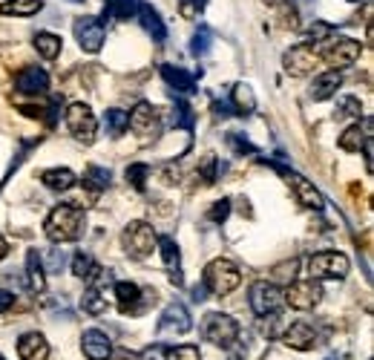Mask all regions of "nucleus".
Wrapping results in <instances>:
<instances>
[{
  "mask_svg": "<svg viewBox=\"0 0 374 360\" xmlns=\"http://www.w3.org/2000/svg\"><path fill=\"white\" fill-rule=\"evenodd\" d=\"M43 231L46 237L55 242V245H63V242H75L84 231V210L78 205H58L49 210L46 222H43Z\"/></svg>",
  "mask_w": 374,
  "mask_h": 360,
  "instance_id": "obj_1",
  "label": "nucleus"
},
{
  "mask_svg": "<svg viewBox=\"0 0 374 360\" xmlns=\"http://www.w3.org/2000/svg\"><path fill=\"white\" fill-rule=\"evenodd\" d=\"M239 282H242L239 268L231 259H222V257L213 259V262H207L204 277H202V285L207 288L210 294H216V297H228L231 292H237V288H239Z\"/></svg>",
  "mask_w": 374,
  "mask_h": 360,
  "instance_id": "obj_2",
  "label": "nucleus"
},
{
  "mask_svg": "<svg viewBox=\"0 0 374 360\" xmlns=\"http://www.w3.org/2000/svg\"><path fill=\"white\" fill-rule=\"evenodd\" d=\"M202 334L207 343L219 346V349H234L239 340V323L231 314H222V312H210L202 320Z\"/></svg>",
  "mask_w": 374,
  "mask_h": 360,
  "instance_id": "obj_3",
  "label": "nucleus"
},
{
  "mask_svg": "<svg viewBox=\"0 0 374 360\" xmlns=\"http://www.w3.org/2000/svg\"><path fill=\"white\" fill-rule=\"evenodd\" d=\"M121 242H124V248H127V254L133 259H144V257L153 254V248H156V231H153V225L135 220V222H130L124 228Z\"/></svg>",
  "mask_w": 374,
  "mask_h": 360,
  "instance_id": "obj_4",
  "label": "nucleus"
},
{
  "mask_svg": "<svg viewBox=\"0 0 374 360\" xmlns=\"http://www.w3.org/2000/svg\"><path fill=\"white\" fill-rule=\"evenodd\" d=\"M66 127H69V133L78 138L81 144H93L95 133H98V121H95L90 104H84V101L69 104L66 107Z\"/></svg>",
  "mask_w": 374,
  "mask_h": 360,
  "instance_id": "obj_5",
  "label": "nucleus"
},
{
  "mask_svg": "<svg viewBox=\"0 0 374 360\" xmlns=\"http://www.w3.org/2000/svg\"><path fill=\"white\" fill-rule=\"evenodd\" d=\"M348 274V257L340 251H323L308 257V277L311 279H343Z\"/></svg>",
  "mask_w": 374,
  "mask_h": 360,
  "instance_id": "obj_6",
  "label": "nucleus"
},
{
  "mask_svg": "<svg viewBox=\"0 0 374 360\" xmlns=\"http://www.w3.org/2000/svg\"><path fill=\"white\" fill-rule=\"evenodd\" d=\"M323 300V288L317 279H294L285 292H282V303H288L296 312H308Z\"/></svg>",
  "mask_w": 374,
  "mask_h": 360,
  "instance_id": "obj_7",
  "label": "nucleus"
},
{
  "mask_svg": "<svg viewBox=\"0 0 374 360\" xmlns=\"http://www.w3.org/2000/svg\"><path fill=\"white\" fill-rule=\"evenodd\" d=\"M285 179H288V185H291V190H294V199H296V205L299 207H306V210H323L326 207V199H323V193L306 179V176H299V173H294L291 168H282V165H274Z\"/></svg>",
  "mask_w": 374,
  "mask_h": 360,
  "instance_id": "obj_8",
  "label": "nucleus"
},
{
  "mask_svg": "<svg viewBox=\"0 0 374 360\" xmlns=\"http://www.w3.org/2000/svg\"><path fill=\"white\" fill-rule=\"evenodd\" d=\"M331 69H343V66H351L357 58H360V43L351 41V38H337V41H326L320 55Z\"/></svg>",
  "mask_w": 374,
  "mask_h": 360,
  "instance_id": "obj_9",
  "label": "nucleus"
},
{
  "mask_svg": "<svg viewBox=\"0 0 374 360\" xmlns=\"http://www.w3.org/2000/svg\"><path fill=\"white\" fill-rule=\"evenodd\" d=\"M72 32H75V41L81 43L84 52H98L107 41V26L101 18H78L72 24Z\"/></svg>",
  "mask_w": 374,
  "mask_h": 360,
  "instance_id": "obj_10",
  "label": "nucleus"
},
{
  "mask_svg": "<svg viewBox=\"0 0 374 360\" xmlns=\"http://www.w3.org/2000/svg\"><path fill=\"white\" fill-rule=\"evenodd\" d=\"M279 309H282V288H276L274 282L256 279L251 285V312L265 317V314L279 312Z\"/></svg>",
  "mask_w": 374,
  "mask_h": 360,
  "instance_id": "obj_11",
  "label": "nucleus"
},
{
  "mask_svg": "<svg viewBox=\"0 0 374 360\" xmlns=\"http://www.w3.org/2000/svg\"><path fill=\"white\" fill-rule=\"evenodd\" d=\"M127 121H130L127 130H133L138 138H150L159 133V110L150 101H138L133 113H127Z\"/></svg>",
  "mask_w": 374,
  "mask_h": 360,
  "instance_id": "obj_12",
  "label": "nucleus"
},
{
  "mask_svg": "<svg viewBox=\"0 0 374 360\" xmlns=\"http://www.w3.org/2000/svg\"><path fill=\"white\" fill-rule=\"evenodd\" d=\"M317 52L311 43H296L285 52L282 63H285V72H291V76H308V72L317 66Z\"/></svg>",
  "mask_w": 374,
  "mask_h": 360,
  "instance_id": "obj_13",
  "label": "nucleus"
},
{
  "mask_svg": "<svg viewBox=\"0 0 374 360\" xmlns=\"http://www.w3.org/2000/svg\"><path fill=\"white\" fill-rule=\"evenodd\" d=\"M15 90L24 96H43L49 90V76L41 66H26L15 76Z\"/></svg>",
  "mask_w": 374,
  "mask_h": 360,
  "instance_id": "obj_14",
  "label": "nucleus"
},
{
  "mask_svg": "<svg viewBox=\"0 0 374 360\" xmlns=\"http://www.w3.org/2000/svg\"><path fill=\"white\" fill-rule=\"evenodd\" d=\"M282 343H285L288 349H296V351H308V349H314V343H317V331H314L308 323H291V326H285V331H282Z\"/></svg>",
  "mask_w": 374,
  "mask_h": 360,
  "instance_id": "obj_15",
  "label": "nucleus"
},
{
  "mask_svg": "<svg viewBox=\"0 0 374 360\" xmlns=\"http://www.w3.org/2000/svg\"><path fill=\"white\" fill-rule=\"evenodd\" d=\"M190 314L182 303H170L165 312H162V320H159V329L162 331H173V334H187L190 331Z\"/></svg>",
  "mask_w": 374,
  "mask_h": 360,
  "instance_id": "obj_16",
  "label": "nucleus"
},
{
  "mask_svg": "<svg viewBox=\"0 0 374 360\" xmlns=\"http://www.w3.org/2000/svg\"><path fill=\"white\" fill-rule=\"evenodd\" d=\"M81 346H84V354L90 360H107L113 354V340L101 329H87L81 337Z\"/></svg>",
  "mask_w": 374,
  "mask_h": 360,
  "instance_id": "obj_17",
  "label": "nucleus"
},
{
  "mask_svg": "<svg viewBox=\"0 0 374 360\" xmlns=\"http://www.w3.org/2000/svg\"><path fill=\"white\" fill-rule=\"evenodd\" d=\"M340 84H343V76L337 69H326V72H320V76H314V81H311V87H308V96L314 98V101H328L337 90H340Z\"/></svg>",
  "mask_w": 374,
  "mask_h": 360,
  "instance_id": "obj_18",
  "label": "nucleus"
},
{
  "mask_svg": "<svg viewBox=\"0 0 374 360\" xmlns=\"http://www.w3.org/2000/svg\"><path fill=\"white\" fill-rule=\"evenodd\" d=\"M18 354L21 360H46L49 357V343L38 331H26L18 337Z\"/></svg>",
  "mask_w": 374,
  "mask_h": 360,
  "instance_id": "obj_19",
  "label": "nucleus"
},
{
  "mask_svg": "<svg viewBox=\"0 0 374 360\" xmlns=\"http://www.w3.org/2000/svg\"><path fill=\"white\" fill-rule=\"evenodd\" d=\"M138 21H141V26H144V32L153 38V41H165L167 38V26H165V21H162V15H159V9H153L150 4H138Z\"/></svg>",
  "mask_w": 374,
  "mask_h": 360,
  "instance_id": "obj_20",
  "label": "nucleus"
},
{
  "mask_svg": "<svg viewBox=\"0 0 374 360\" xmlns=\"http://www.w3.org/2000/svg\"><path fill=\"white\" fill-rule=\"evenodd\" d=\"M162 78H165V81H167V87H173L176 93H185V96H190V93L196 90V78L190 76L187 69H182V66L162 63Z\"/></svg>",
  "mask_w": 374,
  "mask_h": 360,
  "instance_id": "obj_21",
  "label": "nucleus"
},
{
  "mask_svg": "<svg viewBox=\"0 0 374 360\" xmlns=\"http://www.w3.org/2000/svg\"><path fill=\"white\" fill-rule=\"evenodd\" d=\"M43 274H46V271H43L41 251L32 248V251L26 254V285H29V292H32V294L46 292V277H43Z\"/></svg>",
  "mask_w": 374,
  "mask_h": 360,
  "instance_id": "obj_22",
  "label": "nucleus"
},
{
  "mask_svg": "<svg viewBox=\"0 0 374 360\" xmlns=\"http://www.w3.org/2000/svg\"><path fill=\"white\" fill-rule=\"evenodd\" d=\"M72 274L81 277V279H87V282H95V279L101 277V265L93 259V254L75 251V254H72Z\"/></svg>",
  "mask_w": 374,
  "mask_h": 360,
  "instance_id": "obj_23",
  "label": "nucleus"
},
{
  "mask_svg": "<svg viewBox=\"0 0 374 360\" xmlns=\"http://www.w3.org/2000/svg\"><path fill=\"white\" fill-rule=\"evenodd\" d=\"M115 300L124 314H135L141 303V288L135 282H115Z\"/></svg>",
  "mask_w": 374,
  "mask_h": 360,
  "instance_id": "obj_24",
  "label": "nucleus"
},
{
  "mask_svg": "<svg viewBox=\"0 0 374 360\" xmlns=\"http://www.w3.org/2000/svg\"><path fill=\"white\" fill-rule=\"evenodd\" d=\"M41 182H43L49 190H69L78 179H75V173H72L69 168H49V170L41 173Z\"/></svg>",
  "mask_w": 374,
  "mask_h": 360,
  "instance_id": "obj_25",
  "label": "nucleus"
},
{
  "mask_svg": "<svg viewBox=\"0 0 374 360\" xmlns=\"http://www.w3.org/2000/svg\"><path fill=\"white\" fill-rule=\"evenodd\" d=\"M141 0H104V18L113 21H130L135 18Z\"/></svg>",
  "mask_w": 374,
  "mask_h": 360,
  "instance_id": "obj_26",
  "label": "nucleus"
},
{
  "mask_svg": "<svg viewBox=\"0 0 374 360\" xmlns=\"http://www.w3.org/2000/svg\"><path fill=\"white\" fill-rule=\"evenodd\" d=\"M231 107L237 115H251L256 110V98H254V90L248 84H237L234 93H231Z\"/></svg>",
  "mask_w": 374,
  "mask_h": 360,
  "instance_id": "obj_27",
  "label": "nucleus"
},
{
  "mask_svg": "<svg viewBox=\"0 0 374 360\" xmlns=\"http://www.w3.org/2000/svg\"><path fill=\"white\" fill-rule=\"evenodd\" d=\"M35 49H38L41 58L55 61V58L61 55V49H63V41H61V35H55V32H38V35H35Z\"/></svg>",
  "mask_w": 374,
  "mask_h": 360,
  "instance_id": "obj_28",
  "label": "nucleus"
},
{
  "mask_svg": "<svg viewBox=\"0 0 374 360\" xmlns=\"http://www.w3.org/2000/svg\"><path fill=\"white\" fill-rule=\"evenodd\" d=\"M43 9L41 0H6V4H0V12L4 15H15V18H32Z\"/></svg>",
  "mask_w": 374,
  "mask_h": 360,
  "instance_id": "obj_29",
  "label": "nucleus"
},
{
  "mask_svg": "<svg viewBox=\"0 0 374 360\" xmlns=\"http://www.w3.org/2000/svg\"><path fill=\"white\" fill-rule=\"evenodd\" d=\"M113 185V173L107 168H98V165H90L87 173H84V187H90L93 193H101Z\"/></svg>",
  "mask_w": 374,
  "mask_h": 360,
  "instance_id": "obj_30",
  "label": "nucleus"
},
{
  "mask_svg": "<svg viewBox=\"0 0 374 360\" xmlns=\"http://www.w3.org/2000/svg\"><path fill=\"white\" fill-rule=\"evenodd\" d=\"M365 130L360 127V124H351L348 130H343V135H340V148L346 150V153H357V150H363V144H365Z\"/></svg>",
  "mask_w": 374,
  "mask_h": 360,
  "instance_id": "obj_31",
  "label": "nucleus"
},
{
  "mask_svg": "<svg viewBox=\"0 0 374 360\" xmlns=\"http://www.w3.org/2000/svg\"><path fill=\"white\" fill-rule=\"evenodd\" d=\"M81 309H84L87 314H104V312H107V300H104V294H101V288H95V285L87 288L84 297H81Z\"/></svg>",
  "mask_w": 374,
  "mask_h": 360,
  "instance_id": "obj_32",
  "label": "nucleus"
},
{
  "mask_svg": "<svg viewBox=\"0 0 374 360\" xmlns=\"http://www.w3.org/2000/svg\"><path fill=\"white\" fill-rule=\"evenodd\" d=\"M104 124H107V130H110V135H113V138L124 135V133H127V127H130L127 113H124V110H115V107L104 113Z\"/></svg>",
  "mask_w": 374,
  "mask_h": 360,
  "instance_id": "obj_33",
  "label": "nucleus"
},
{
  "mask_svg": "<svg viewBox=\"0 0 374 360\" xmlns=\"http://www.w3.org/2000/svg\"><path fill=\"white\" fill-rule=\"evenodd\" d=\"M156 245H159V251H162V259H165V265H179V259H182V254H179V245L173 242V237H156Z\"/></svg>",
  "mask_w": 374,
  "mask_h": 360,
  "instance_id": "obj_34",
  "label": "nucleus"
},
{
  "mask_svg": "<svg viewBox=\"0 0 374 360\" xmlns=\"http://www.w3.org/2000/svg\"><path fill=\"white\" fill-rule=\"evenodd\" d=\"M147 176H150V165H144V162H135V165L127 168V182H130L138 193L147 187Z\"/></svg>",
  "mask_w": 374,
  "mask_h": 360,
  "instance_id": "obj_35",
  "label": "nucleus"
},
{
  "mask_svg": "<svg viewBox=\"0 0 374 360\" xmlns=\"http://www.w3.org/2000/svg\"><path fill=\"white\" fill-rule=\"evenodd\" d=\"M282 331H285V320H282V314H279V312H271V314H265V317H262V334H265L268 340L279 337Z\"/></svg>",
  "mask_w": 374,
  "mask_h": 360,
  "instance_id": "obj_36",
  "label": "nucleus"
},
{
  "mask_svg": "<svg viewBox=\"0 0 374 360\" xmlns=\"http://www.w3.org/2000/svg\"><path fill=\"white\" fill-rule=\"evenodd\" d=\"M165 360H202L196 346H165Z\"/></svg>",
  "mask_w": 374,
  "mask_h": 360,
  "instance_id": "obj_37",
  "label": "nucleus"
},
{
  "mask_svg": "<svg viewBox=\"0 0 374 360\" xmlns=\"http://www.w3.org/2000/svg\"><path fill=\"white\" fill-rule=\"evenodd\" d=\"M41 259L46 262L43 271H49V274H61V271L66 268V257H63V251H58V248H52V251H41Z\"/></svg>",
  "mask_w": 374,
  "mask_h": 360,
  "instance_id": "obj_38",
  "label": "nucleus"
},
{
  "mask_svg": "<svg viewBox=\"0 0 374 360\" xmlns=\"http://www.w3.org/2000/svg\"><path fill=\"white\" fill-rule=\"evenodd\" d=\"M207 49H210V29L202 26V29L193 35V41H190V52H193L196 58H202V55H207Z\"/></svg>",
  "mask_w": 374,
  "mask_h": 360,
  "instance_id": "obj_39",
  "label": "nucleus"
},
{
  "mask_svg": "<svg viewBox=\"0 0 374 360\" xmlns=\"http://www.w3.org/2000/svg\"><path fill=\"white\" fill-rule=\"evenodd\" d=\"M228 144H231V148H234L239 156H245V153L254 156V153H256V144H251V141H248L245 135H239V133H231V135H228Z\"/></svg>",
  "mask_w": 374,
  "mask_h": 360,
  "instance_id": "obj_40",
  "label": "nucleus"
},
{
  "mask_svg": "<svg viewBox=\"0 0 374 360\" xmlns=\"http://www.w3.org/2000/svg\"><path fill=\"white\" fill-rule=\"evenodd\" d=\"M228 213H231V199H219V202L207 210V220H210V222H224V220H228Z\"/></svg>",
  "mask_w": 374,
  "mask_h": 360,
  "instance_id": "obj_41",
  "label": "nucleus"
},
{
  "mask_svg": "<svg viewBox=\"0 0 374 360\" xmlns=\"http://www.w3.org/2000/svg\"><path fill=\"white\" fill-rule=\"evenodd\" d=\"M199 168H202V182H204V185H213V182H216V170H219V162H216L213 156H207V159H204V162H202Z\"/></svg>",
  "mask_w": 374,
  "mask_h": 360,
  "instance_id": "obj_42",
  "label": "nucleus"
},
{
  "mask_svg": "<svg viewBox=\"0 0 374 360\" xmlns=\"http://www.w3.org/2000/svg\"><path fill=\"white\" fill-rule=\"evenodd\" d=\"M340 115H348V118H357V115H360V101H357V98H351V96H346V98H340Z\"/></svg>",
  "mask_w": 374,
  "mask_h": 360,
  "instance_id": "obj_43",
  "label": "nucleus"
},
{
  "mask_svg": "<svg viewBox=\"0 0 374 360\" xmlns=\"http://www.w3.org/2000/svg\"><path fill=\"white\" fill-rule=\"evenodd\" d=\"M306 32H308V38H314V41H326V38L334 32V26H331V24H314V26H308Z\"/></svg>",
  "mask_w": 374,
  "mask_h": 360,
  "instance_id": "obj_44",
  "label": "nucleus"
},
{
  "mask_svg": "<svg viewBox=\"0 0 374 360\" xmlns=\"http://www.w3.org/2000/svg\"><path fill=\"white\" fill-rule=\"evenodd\" d=\"M12 306H15V294H12V292H6V288H0V314L9 312Z\"/></svg>",
  "mask_w": 374,
  "mask_h": 360,
  "instance_id": "obj_45",
  "label": "nucleus"
},
{
  "mask_svg": "<svg viewBox=\"0 0 374 360\" xmlns=\"http://www.w3.org/2000/svg\"><path fill=\"white\" fill-rule=\"evenodd\" d=\"M213 113H216L219 118H228V115H237V113H234V107H231V101H224V104H222V101H216V104H213Z\"/></svg>",
  "mask_w": 374,
  "mask_h": 360,
  "instance_id": "obj_46",
  "label": "nucleus"
},
{
  "mask_svg": "<svg viewBox=\"0 0 374 360\" xmlns=\"http://www.w3.org/2000/svg\"><path fill=\"white\" fill-rule=\"evenodd\" d=\"M204 297H207V288H204V285H196V288H193V303H204Z\"/></svg>",
  "mask_w": 374,
  "mask_h": 360,
  "instance_id": "obj_47",
  "label": "nucleus"
},
{
  "mask_svg": "<svg viewBox=\"0 0 374 360\" xmlns=\"http://www.w3.org/2000/svg\"><path fill=\"white\" fill-rule=\"evenodd\" d=\"M170 282H173L176 288H182V285H185V279H182V271H173V274H170Z\"/></svg>",
  "mask_w": 374,
  "mask_h": 360,
  "instance_id": "obj_48",
  "label": "nucleus"
},
{
  "mask_svg": "<svg viewBox=\"0 0 374 360\" xmlns=\"http://www.w3.org/2000/svg\"><path fill=\"white\" fill-rule=\"evenodd\" d=\"M9 254V245H6V240L4 237H0V262H4V257Z\"/></svg>",
  "mask_w": 374,
  "mask_h": 360,
  "instance_id": "obj_49",
  "label": "nucleus"
},
{
  "mask_svg": "<svg viewBox=\"0 0 374 360\" xmlns=\"http://www.w3.org/2000/svg\"><path fill=\"white\" fill-rule=\"evenodd\" d=\"M268 4H282V0H268Z\"/></svg>",
  "mask_w": 374,
  "mask_h": 360,
  "instance_id": "obj_50",
  "label": "nucleus"
},
{
  "mask_svg": "<svg viewBox=\"0 0 374 360\" xmlns=\"http://www.w3.org/2000/svg\"><path fill=\"white\" fill-rule=\"evenodd\" d=\"M69 4H81V0H69Z\"/></svg>",
  "mask_w": 374,
  "mask_h": 360,
  "instance_id": "obj_51",
  "label": "nucleus"
},
{
  "mask_svg": "<svg viewBox=\"0 0 374 360\" xmlns=\"http://www.w3.org/2000/svg\"><path fill=\"white\" fill-rule=\"evenodd\" d=\"M0 360H6V357H4V354H0Z\"/></svg>",
  "mask_w": 374,
  "mask_h": 360,
  "instance_id": "obj_52",
  "label": "nucleus"
},
{
  "mask_svg": "<svg viewBox=\"0 0 374 360\" xmlns=\"http://www.w3.org/2000/svg\"><path fill=\"white\" fill-rule=\"evenodd\" d=\"M328 360H337V357H328Z\"/></svg>",
  "mask_w": 374,
  "mask_h": 360,
  "instance_id": "obj_53",
  "label": "nucleus"
},
{
  "mask_svg": "<svg viewBox=\"0 0 374 360\" xmlns=\"http://www.w3.org/2000/svg\"><path fill=\"white\" fill-rule=\"evenodd\" d=\"M234 360H242V357H234Z\"/></svg>",
  "mask_w": 374,
  "mask_h": 360,
  "instance_id": "obj_54",
  "label": "nucleus"
}]
</instances>
